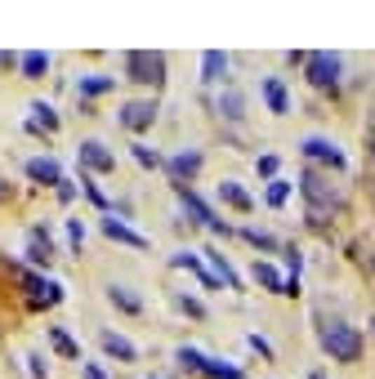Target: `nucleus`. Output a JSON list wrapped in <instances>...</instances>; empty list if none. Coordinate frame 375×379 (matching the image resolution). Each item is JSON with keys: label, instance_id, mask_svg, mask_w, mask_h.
I'll list each match as a JSON object with an SVG mask.
<instances>
[{"label": "nucleus", "instance_id": "1", "mask_svg": "<svg viewBox=\"0 0 375 379\" xmlns=\"http://www.w3.org/2000/svg\"><path fill=\"white\" fill-rule=\"evenodd\" d=\"M322 348L331 352L335 361H357L362 335H357L353 326H344V322H326V326H322Z\"/></svg>", "mask_w": 375, "mask_h": 379}, {"label": "nucleus", "instance_id": "2", "mask_svg": "<svg viewBox=\"0 0 375 379\" xmlns=\"http://www.w3.org/2000/svg\"><path fill=\"white\" fill-rule=\"evenodd\" d=\"M125 76L139 81V85H161L165 81V58L148 54V50H130L125 54Z\"/></svg>", "mask_w": 375, "mask_h": 379}, {"label": "nucleus", "instance_id": "3", "mask_svg": "<svg viewBox=\"0 0 375 379\" xmlns=\"http://www.w3.org/2000/svg\"><path fill=\"white\" fill-rule=\"evenodd\" d=\"M308 81L318 90H335L340 85V58L335 54H308Z\"/></svg>", "mask_w": 375, "mask_h": 379}, {"label": "nucleus", "instance_id": "4", "mask_svg": "<svg viewBox=\"0 0 375 379\" xmlns=\"http://www.w3.org/2000/svg\"><path fill=\"white\" fill-rule=\"evenodd\" d=\"M299 192L308 197L313 210H326V205H335V188L318 174V170H304V179H299Z\"/></svg>", "mask_w": 375, "mask_h": 379}, {"label": "nucleus", "instance_id": "5", "mask_svg": "<svg viewBox=\"0 0 375 379\" xmlns=\"http://www.w3.org/2000/svg\"><path fill=\"white\" fill-rule=\"evenodd\" d=\"M299 148H304V156H308V161H326L331 170H344V165H348V156H344L340 148H335L331 139H318V134H313V139H304Z\"/></svg>", "mask_w": 375, "mask_h": 379}, {"label": "nucleus", "instance_id": "6", "mask_svg": "<svg viewBox=\"0 0 375 379\" xmlns=\"http://www.w3.org/2000/svg\"><path fill=\"white\" fill-rule=\"evenodd\" d=\"M156 120V103H125L121 107V125L125 130H148Z\"/></svg>", "mask_w": 375, "mask_h": 379}, {"label": "nucleus", "instance_id": "7", "mask_svg": "<svg viewBox=\"0 0 375 379\" xmlns=\"http://www.w3.org/2000/svg\"><path fill=\"white\" fill-rule=\"evenodd\" d=\"M81 165H90V170H116V156L107 152L99 139H90V143H81Z\"/></svg>", "mask_w": 375, "mask_h": 379}, {"label": "nucleus", "instance_id": "8", "mask_svg": "<svg viewBox=\"0 0 375 379\" xmlns=\"http://www.w3.org/2000/svg\"><path fill=\"white\" fill-rule=\"evenodd\" d=\"M219 197H224L228 205H237V210H255V197H250L241 183H233V179H224V183H219Z\"/></svg>", "mask_w": 375, "mask_h": 379}, {"label": "nucleus", "instance_id": "9", "mask_svg": "<svg viewBox=\"0 0 375 379\" xmlns=\"http://www.w3.org/2000/svg\"><path fill=\"white\" fill-rule=\"evenodd\" d=\"M228 76V54H219V50H210V54H205L201 58V81H224Z\"/></svg>", "mask_w": 375, "mask_h": 379}, {"label": "nucleus", "instance_id": "10", "mask_svg": "<svg viewBox=\"0 0 375 379\" xmlns=\"http://www.w3.org/2000/svg\"><path fill=\"white\" fill-rule=\"evenodd\" d=\"M103 348H107V352H116L121 361H135V357H139V348L130 344L125 335H116V330H103Z\"/></svg>", "mask_w": 375, "mask_h": 379}, {"label": "nucleus", "instance_id": "11", "mask_svg": "<svg viewBox=\"0 0 375 379\" xmlns=\"http://www.w3.org/2000/svg\"><path fill=\"white\" fill-rule=\"evenodd\" d=\"M103 232H107V237H112V241H125V246H135V250H143V246H148V237H139V232H130L125 223H116V219H103Z\"/></svg>", "mask_w": 375, "mask_h": 379}, {"label": "nucleus", "instance_id": "12", "mask_svg": "<svg viewBox=\"0 0 375 379\" xmlns=\"http://www.w3.org/2000/svg\"><path fill=\"white\" fill-rule=\"evenodd\" d=\"M201 170V152H184V156H175L170 161V174L179 179V188H184V179H192Z\"/></svg>", "mask_w": 375, "mask_h": 379}, {"label": "nucleus", "instance_id": "13", "mask_svg": "<svg viewBox=\"0 0 375 379\" xmlns=\"http://www.w3.org/2000/svg\"><path fill=\"white\" fill-rule=\"evenodd\" d=\"M27 174L36 179V183H63V170H58V161H27Z\"/></svg>", "mask_w": 375, "mask_h": 379}, {"label": "nucleus", "instance_id": "14", "mask_svg": "<svg viewBox=\"0 0 375 379\" xmlns=\"http://www.w3.org/2000/svg\"><path fill=\"white\" fill-rule=\"evenodd\" d=\"M50 71V54H41V50H32V54H22V76H45Z\"/></svg>", "mask_w": 375, "mask_h": 379}, {"label": "nucleus", "instance_id": "15", "mask_svg": "<svg viewBox=\"0 0 375 379\" xmlns=\"http://www.w3.org/2000/svg\"><path fill=\"white\" fill-rule=\"evenodd\" d=\"M264 99H268V107H273V112H286V85L282 81H264Z\"/></svg>", "mask_w": 375, "mask_h": 379}, {"label": "nucleus", "instance_id": "16", "mask_svg": "<svg viewBox=\"0 0 375 379\" xmlns=\"http://www.w3.org/2000/svg\"><path fill=\"white\" fill-rule=\"evenodd\" d=\"M50 339H54V348L63 352V357H81V348H76V339L67 335L63 326H50Z\"/></svg>", "mask_w": 375, "mask_h": 379}, {"label": "nucleus", "instance_id": "17", "mask_svg": "<svg viewBox=\"0 0 375 379\" xmlns=\"http://www.w3.org/2000/svg\"><path fill=\"white\" fill-rule=\"evenodd\" d=\"M255 281H264L268 290H286V281H282V273H277L273 263H255Z\"/></svg>", "mask_w": 375, "mask_h": 379}, {"label": "nucleus", "instance_id": "18", "mask_svg": "<svg viewBox=\"0 0 375 379\" xmlns=\"http://www.w3.org/2000/svg\"><path fill=\"white\" fill-rule=\"evenodd\" d=\"M27 259H32V263H50V237H41V232H32Z\"/></svg>", "mask_w": 375, "mask_h": 379}, {"label": "nucleus", "instance_id": "19", "mask_svg": "<svg viewBox=\"0 0 375 379\" xmlns=\"http://www.w3.org/2000/svg\"><path fill=\"white\" fill-rule=\"evenodd\" d=\"M32 112H36V120H32L36 130H41V125H45V130H58V116H54V107H50V103H36Z\"/></svg>", "mask_w": 375, "mask_h": 379}, {"label": "nucleus", "instance_id": "20", "mask_svg": "<svg viewBox=\"0 0 375 379\" xmlns=\"http://www.w3.org/2000/svg\"><path fill=\"white\" fill-rule=\"evenodd\" d=\"M112 303H121V308H125V312H139V308H143V303H139L135 295H130L125 286H112Z\"/></svg>", "mask_w": 375, "mask_h": 379}, {"label": "nucleus", "instance_id": "21", "mask_svg": "<svg viewBox=\"0 0 375 379\" xmlns=\"http://www.w3.org/2000/svg\"><path fill=\"white\" fill-rule=\"evenodd\" d=\"M286 197H290V183L286 179H273L268 183V205H286Z\"/></svg>", "mask_w": 375, "mask_h": 379}, {"label": "nucleus", "instance_id": "22", "mask_svg": "<svg viewBox=\"0 0 375 379\" xmlns=\"http://www.w3.org/2000/svg\"><path fill=\"white\" fill-rule=\"evenodd\" d=\"M112 76H86V81H81V90H86V94H103V90H112Z\"/></svg>", "mask_w": 375, "mask_h": 379}, {"label": "nucleus", "instance_id": "23", "mask_svg": "<svg viewBox=\"0 0 375 379\" xmlns=\"http://www.w3.org/2000/svg\"><path fill=\"white\" fill-rule=\"evenodd\" d=\"M205 254H210V263H214V268H219V273H224V281H228V286H237V273H233V268H228V259H224V254H219V250H205Z\"/></svg>", "mask_w": 375, "mask_h": 379}, {"label": "nucleus", "instance_id": "24", "mask_svg": "<svg viewBox=\"0 0 375 379\" xmlns=\"http://www.w3.org/2000/svg\"><path fill=\"white\" fill-rule=\"evenodd\" d=\"M135 161H139V165H152V170H156V165H161V156H156L152 148H143V143H135Z\"/></svg>", "mask_w": 375, "mask_h": 379}, {"label": "nucleus", "instance_id": "25", "mask_svg": "<svg viewBox=\"0 0 375 379\" xmlns=\"http://www.w3.org/2000/svg\"><path fill=\"white\" fill-rule=\"evenodd\" d=\"M219 112L237 120V116H241V94H228V99H219Z\"/></svg>", "mask_w": 375, "mask_h": 379}, {"label": "nucleus", "instance_id": "26", "mask_svg": "<svg viewBox=\"0 0 375 379\" xmlns=\"http://www.w3.org/2000/svg\"><path fill=\"white\" fill-rule=\"evenodd\" d=\"M246 237H250V241H255V246H264V250H273V246H277V241L268 237V232H255V228H250V232H246Z\"/></svg>", "mask_w": 375, "mask_h": 379}, {"label": "nucleus", "instance_id": "27", "mask_svg": "<svg viewBox=\"0 0 375 379\" xmlns=\"http://www.w3.org/2000/svg\"><path fill=\"white\" fill-rule=\"evenodd\" d=\"M86 379H107V375H103V371H99V366H94V361H90V366H86Z\"/></svg>", "mask_w": 375, "mask_h": 379}, {"label": "nucleus", "instance_id": "28", "mask_svg": "<svg viewBox=\"0 0 375 379\" xmlns=\"http://www.w3.org/2000/svg\"><path fill=\"white\" fill-rule=\"evenodd\" d=\"M313 379H326V375H313Z\"/></svg>", "mask_w": 375, "mask_h": 379}]
</instances>
